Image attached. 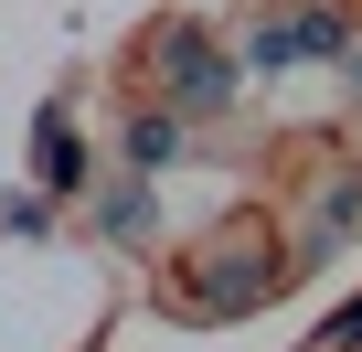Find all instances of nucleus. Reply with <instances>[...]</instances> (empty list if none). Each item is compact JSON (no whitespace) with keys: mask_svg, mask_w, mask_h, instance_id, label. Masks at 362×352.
Returning <instances> with one entry per match:
<instances>
[{"mask_svg":"<svg viewBox=\"0 0 362 352\" xmlns=\"http://www.w3.org/2000/svg\"><path fill=\"white\" fill-rule=\"evenodd\" d=\"M298 54H341V22H330V11H288L277 33L245 43V64H298Z\"/></svg>","mask_w":362,"mask_h":352,"instance_id":"nucleus-1","label":"nucleus"},{"mask_svg":"<svg viewBox=\"0 0 362 352\" xmlns=\"http://www.w3.org/2000/svg\"><path fill=\"white\" fill-rule=\"evenodd\" d=\"M33 171H43V193H75V182H86V149H75L64 107H43V118H33Z\"/></svg>","mask_w":362,"mask_h":352,"instance_id":"nucleus-2","label":"nucleus"},{"mask_svg":"<svg viewBox=\"0 0 362 352\" xmlns=\"http://www.w3.org/2000/svg\"><path fill=\"white\" fill-rule=\"evenodd\" d=\"M160 75H170V96H181V107H214V96H224V64H214L203 43H170V54H160Z\"/></svg>","mask_w":362,"mask_h":352,"instance_id":"nucleus-3","label":"nucleus"},{"mask_svg":"<svg viewBox=\"0 0 362 352\" xmlns=\"http://www.w3.org/2000/svg\"><path fill=\"white\" fill-rule=\"evenodd\" d=\"M170 149H181V128H170V118H128V171H160Z\"/></svg>","mask_w":362,"mask_h":352,"instance_id":"nucleus-4","label":"nucleus"},{"mask_svg":"<svg viewBox=\"0 0 362 352\" xmlns=\"http://www.w3.org/2000/svg\"><path fill=\"white\" fill-rule=\"evenodd\" d=\"M139 225H149V203H139V182H117L107 193V235H139Z\"/></svg>","mask_w":362,"mask_h":352,"instance_id":"nucleus-5","label":"nucleus"}]
</instances>
